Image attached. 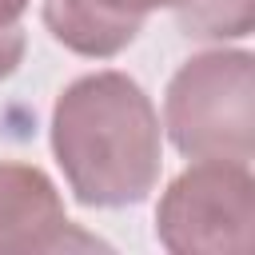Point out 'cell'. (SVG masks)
Listing matches in <instances>:
<instances>
[{
    "label": "cell",
    "instance_id": "cell-1",
    "mask_svg": "<svg viewBox=\"0 0 255 255\" xmlns=\"http://www.w3.org/2000/svg\"><path fill=\"white\" fill-rule=\"evenodd\" d=\"M52 151L84 207H128L159 179V120L124 72H96L64 88L52 108Z\"/></svg>",
    "mask_w": 255,
    "mask_h": 255
},
{
    "label": "cell",
    "instance_id": "cell-2",
    "mask_svg": "<svg viewBox=\"0 0 255 255\" xmlns=\"http://www.w3.org/2000/svg\"><path fill=\"white\" fill-rule=\"evenodd\" d=\"M167 135L191 159L247 163L255 151V60L203 52L167 84Z\"/></svg>",
    "mask_w": 255,
    "mask_h": 255
},
{
    "label": "cell",
    "instance_id": "cell-3",
    "mask_svg": "<svg viewBox=\"0 0 255 255\" xmlns=\"http://www.w3.org/2000/svg\"><path fill=\"white\" fill-rule=\"evenodd\" d=\"M155 235L175 255H247L255 247V179L247 163L199 159L159 199Z\"/></svg>",
    "mask_w": 255,
    "mask_h": 255
},
{
    "label": "cell",
    "instance_id": "cell-4",
    "mask_svg": "<svg viewBox=\"0 0 255 255\" xmlns=\"http://www.w3.org/2000/svg\"><path fill=\"white\" fill-rule=\"evenodd\" d=\"M104 247L84 235L68 215L40 167L0 163V255H44V251H88Z\"/></svg>",
    "mask_w": 255,
    "mask_h": 255
},
{
    "label": "cell",
    "instance_id": "cell-5",
    "mask_svg": "<svg viewBox=\"0 0 255 255\" xmlns=\"http://www.w3.org/2000/svg\"><path fill=\"white\" fill-rule=\"evenodd\" d=\"M179 4L183 0H44V24L80 56H116L135 40L147 12H175Z\"/></svg>",
    "mask_w": 255,
    "mask_h": 255
},
{
    "label": "cell",
    "instance_id": "cell-6",
    "mask_svg": "<svg viewBox=\"0 0 255 255\" xmlns=\"http://www.w3.org/2000/svg\"><path fill=\"white\" fill-rule=\"evenodd\" d=\"M175 20L195 40H227L247 36L255 28V0H183Z\"/></svg>",
    "mask_w": 255,
    "mask_h": 255
},
{
    "label": "cell",
    "instance_id": "cell-7",
    "mask_svg": "<svg viewBox=\"0 0 255 255\" xmlns=\"http://www.w3.org/2000/svg\"><path fill=\"white\" fill-rule=\"evenodd\" d=\"M28 0H0V80L16 72V64L24 60V16Z\"/></svg>",
    "mask_w": 255,
    "mask_h": 255
}]
</instances>
